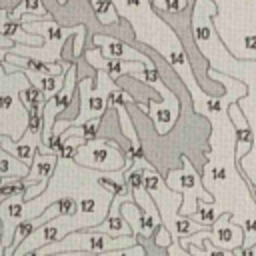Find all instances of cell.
<instances>
[{
	"label": "cell",
	"mask_w": 256,
	"mask_h": 256,
	"mask_svg": "<svg viewBox=\"0 0 256 256\" xmlns=\"http://www.w3.org/2000/svg\"><path fill=\"white\" fill-rule=\"evenodd\" d=\"M84 56H86V62H88L92 68L106 72L112 80H118V78H120V76H124V74L132 76V74H138V72H142L144 68H148V66H146V64H142V62L106 60V58H102V54H100V50H98V48L86 50V54H84Z\"/></svg>",
	"instance_id": "cell-13"
},
{
	"label": "cell",
	"mask_w": 256,
	"mask_h": 256,
	"mask_svg": "<svg viewBox=\"0 0 256 256\" xmlns=\"http://www.w3.org/2000/svg\"><path fill=\"white\" fill-rule=\"evenodd\" d=\"M24 76H26V80L34 86V88H38L40 92H42V96L48 100V98H52L60 88H62V84H64V74H58V76H38V74H30V72H22Z\"/></svg>",
	"instance_id": "cell-19"
},
{
	"label": "cell",
	"mask_w": 256,
	"mask_h": 256,
	"mask_svg": "<svg viewBox=\"0 0 256 256\" xmlns=\"http://www.w3.org/2000/svg\"><path fill=\"white\" fill-rule=\"evenodd\" d=\"M182 170H170L164 184L170 192H176L182 196V202L178 206V216H192L196 212V206H198V200L206 202V204H212L214 202V196L208 194L204 190V184H202V176L194 170L192 162L182 156Z\"/></svg>",
	"instance_id": "cell-4"
},
{
	"label": "cell",
	"mask_w": 256,
	"mask_h": 256,
	"mask_svg": "<svg viewBox=\"0 0 256 256\" xmlns=\"http://www.w3.org/2000/svg\"><path fill=\"white\" fill-rule=\"evenodd\" d=\"M56 2H58L60 6H66V4H68V0H56Z\"/></svg>",
	"instance_id": "cell-30"
},
{
	"label": "cell",
	"mask_w": 256,
	"mask_h": 256,
	"mask_svg": "<svg viewBox=\"0 0 256 256\" xmlns=\"http://www.w3.org/2000/svg\"><path fill=\"white\" fill-rule=\"evenodd\" d=\"M76 64H70L66 74H64V84L62 88L46 100L44 108H42V142L50 138V132H52V126L56 122V118H60L62 112H66L74 100V94H76Z\"/></svg>",
	"instance_id": "cell-7"
},
{
	"label": "cell",
	"mask_w": 256,
	"mask_h": 256,
	"mask_svg": "<svg viewBox=\"0 0 256 256\" xmlns=\"http://www.w3.org/2000/svg\"><path fill=\"white\" fill-rule=\"evenodd\" d=\"M186 252L190 256H234V252L230 250H222V248H216L214 244H210L208 236L202 240V246L196 248V246H186Z\"/></svg>",
	"instance_id": "cell-25"
},
{
	"label": "cell",
	"mask_w": 256,
	"mask_h": 256,
	"mask_svg": "<svg viewBox=\"0 0 256 256\" xmlns=\"http://www.w3.org/2000/svg\"><path fill=\"white\" fill-rule=\"evenodd\" d=\"M154 232H156V234H154V244H156V246H160V248H168V246L174 242L172 236H170V232H168V228H166L164 224H160Z\"/></svg>",
	"instance_id": "cell-28"
},
{
	"label": "cell",
	"mask_w": 256,
	"mask_h": 256,
	"mask_svg": "<svg viewBox=\"0 0 256 256\" xmlns=\"http://www.w3.org/2000/svg\"><path fill=\"white\" fill-rule=\"evenodd\" d=\"M120 214H122L124 222L128 224L136 244H142L144 240H148L154 234V230L162 224V218H160L156 204L148 206V208H140L134 202H122Z\"/></svg>",
	"instance_id": "cell-8"
},
{
	"label": "cell",
	"mask_w": 256,
	"mask_h": 256,
	"mask_svg": "<svg viewBox=\"0 0 256 256\" xmlns=\"http://www.w3.org/2000/svg\"><path fill=\"white\" fill-rule=\"evenodd\" d=\"M40 144H42V136H34L28 130H24V134L18 140H12L6 134H0V148L6 150L10 156H14L24 166L32 164V158H34Z\"/></svg>",
	"instance_id": "cell-14"
},
{
	"label": "cell",
	"mask_w": 256,
	"mask_h": 256,
	"mask_svg": "<svg viewBox=\"0 0 256 256\" xmlns=\"http://www.w3.org/2000/svg\"><path fill=\"white\" fill-rule=\"evenodd\" d=\"M114 88H116V82L102 70H98V74H96V88H94V78L78 80L76 90L80 94V106H78V114L74 118L66 120V128L80 126L82 122L92 120V118H102L104 112L108 110V104H106L108 92Z\"/></svg>",
	"instance_id": "cell-5"
},
{
	"label": "cell",
	"mask_w": 256,
	"mask_h": 256,
	"mask_svg": "<svg viewBox=\"0 0 256 256\" xmlns=\"http://www.w3.org/2000/svg\"><path fill=\"white\" fill-rule=\"evenodd\" d=\"M22 28L28 34L40 36L42 46L30 48V46L14 44L8 50V54L36 58V60H42V62H48V64H60L62 62V46H64L68 36H74V58H78L84 50V40H86V26L84 24L60 26L54 20H32V22H24Z\"/></svg>",
	"instance_id": "cell-1"
},
{
	"label": "cell",
	"mask_w": 256,
	"mask_h": 256,
	"mask_svg": "<svg viewBox=\"0 0 256 256\" xmlns=\"http://www.w3.org/2000/svg\"><path fill=\"white\" fill-rule=\"evenodd\" d=\"M10 16L18 22L22 16H34V20H52L42 0H20V4L10 10Z\"/></svg>",
	"instance_id": "cell-20"
},
{
	"label": "cell",
	"mask_w": 256,
	"mask_h": 256,
	"mask_svg": "<svg viewBox=\"0 0 256 256\" xmlns=\"http://www.w3.org/2000/svg\"><path fill=\"white\" fill-rule=\"evenodd\" d=\"M56 164H58V156L54 154H34L32 158V164L28 166V174H26V182L30 184H40L44 188H48V182L56 170Z\"/></svg>",
	"instance_id": "cell-17"
},
{
	"label": "cell",
	"mask_w": 256,
	"mask_h": 256,
	"mask_svg": "<svg viewBox=\"0 0 256 256\" xmlns=\"http://www.w3.org/2000/svg\"><path fill=\"white\" fill-rule=\"evenodd\" d=\"M74 162L94 172H118L124 170V152L116 140L96 138L76 150Z\"/></svg>",
	"instance_id": "cell-6"
},
{
	"label": "cell",
	"mask_w": 256,
	"mask_h": 256,
	"mask_svg": "<svg viewBox=\"0 0 256 256\" xmlns=\"http://www.w3.org/2000/svg\"><path fill=\"white\" fill-rule=\"evenodd\" d=\"M226 114L230 116V120L234 124V132H236V152H234V158H236V162H240L252 150L254 134H252V128L248 126V122H246L238 102H232L226 108Z\"/></svg>",
	"instance_id": "cell-15"
},
{
	"label": "cell",
	"mask_w": 256,
	"mask_h": 256,
	"mask_svg": "<svg viewBox=\"0 0 256 256\" xmlns=\"http://www.w3.org/2000/svg\"><path fill=\"white\" fill-rule=\"evenodd\" d=\"M152 4H154V8H158L162 12L176 14V12H182L188 6V0H152Z\"/></svg>",
	"instance_id": "cell-27"
},
{
	"label": "cell",
	"mask_w": 256,
	"mask_h": 256,
	"mask_svg": "<svg viewBox=\"0 0 256 256\" xmlns=\"http://www.w3.org/2000/svg\"><path fill=\"white\" fill-rule=\"evenodd\" d=\"M98 20L102 24H116L118 22V12L114 8V2L112 0H90Z\"/></svg>",
	"instance_id": "cell-24"
},
{
	"label": "cell",
	"mask_w": 256,
	"mask_h": 256,
	"mask_svg": "<svg viewBox=\"0 0 256 256\" xmlns=\"http://www.w3.org/2000/svg\"><path fill=\"white\" fill-rule=\"evenodd\" d=\"M100 122H102V118H92V120L82 122L80 126H70V128H66V130L60 134V138L66 140V138H70V136H76V138H82L84 142L96 140V138H98V132H100Z\"/></svg>",
	"instance_id": "cell-21"
},
{
	"label": "cell",
	"mask_w": 256,
	"mask_h": 256,
	"mask_svg": "<svg viewBox=\"0 0 256 256\" xmlns=\"http://www.w3.org/2000/svg\"><path fill=\"white\" fill-rule=\"evenodd\" d=\"M214 208H216V206H212V204H198V206H196V212H194L192 216H188V218H192L194 222H198V224L210 228V226L214 224V220L218 218Z\"/></svg>",
	"instance_id": "cell-26"
},
{
	"label": "cell",
	"mask_w": 256,
	"mask_h": 256,
	"mask_svg": "<svg viewBox=\"0 0 256 256\" xmlns=\"http://www.w3.org/2000/svg\"><path fill=\"white\" fill-rule=\"evenodd\" d=\"M122 202H132V194H124V196H112V204L106 212V218L92 226V228H84V230H92V232H100L106 234L110 238H120V236H132L128 224L124 222L122 214H120V204Z\"/></svg>",
	"instance_id": "cell-12"
},
{
	"label": "cell",
	"mask_w": 256,
	"mask_h": 256,
	"mask_svg": "<svg viewBox=\"0 0 256 256\" xmlns=\"http://www.w3.org/2000/svg\"><path fill=\"white\" fill-rule=\"evenodd\" d=\"M0 36L8 38L12 44L18 46H30V48L42 46V38L36 34H28L22 28V24L10 16V10H0Z\"/></svg>",
	"instance_id": "cell-16"
},
{
	"label": "cell",
	"mask_w": 256,
	"mask_h": 256,
	"mask_svg": "<svg viewBox=\"0 0 256 256\" xmlns=\"http://www.w3.org/2000/svg\"><path fill=\"white\" fill-rule=\"evenodd\" d=\"M136 240L134 236H120V238H110L100 232L92 230H74L66 234L64 238L50 242L42 248L36 250L38 256H50V254H62V252H82V254H106L114 250H124V248H134Z\"/></svg>",
	"instance_id": "cell-2"
},
{
	"label": "cell",
	"mask_w": 256,
	"mask_h": 256,
	"mask_svg": "<svg viewBox=\"0 0 256 256\" xmlns=\"http://www.w3.org/2000/svg\"><path fill=\"white\" fill-rule=\"evenodd\" d=\"M26 174H28V166H24L14 156H10L6 150L0 148V178H20V180H24Z\"/></svg>",
	"instance_id": "cell-22"
},
{
	"label": "cell",
	"mask_w": 256,
	"mask_h": 256,
	"mask_svg": "<svg viewBox=\"0 0 256 256\" xmlns=\"http://www.w3.org/2000/svg\"><path fill=\"white\" fill-rule=\"evenodd\" d=\"M132 78H134V80H140V82H144V84H148V86H152V88H156V90L160 92L162 102L148 100V104H146V114L154 120L156 132H158L160 136L168 134L170 128L176 124L178 114H180V100H178V96L162 82L160 72H158L156 66L144 68L142 72L132 74Z\"/></svg>",
	"instance_id": "cell-3"
},
{
	"label": "cell",
	"mask_w": 256,
	"mask_h": 256,
	"mask_svg": "<svg viewBox=\"0 0 256 256\" xmlns=\"http://www.w3.org/2000/svg\"><path fill=\"white\" fill-rule=\"evenodd\" d=\"M116 114H118V120H120V128H122V134L130 140V146L126 152H130L134 156V160H140L144 158V150H142V144H140V138H138V132L132 124V118L128 116L126 112V106H120V108H114Z\"/></svg>",
	"instance_id": "cell-18"
},
{
	"label": "cell",
	"mask_w": 256,
	"mask_h": 256,
	"mask_svg": "<svg viewBox=\"0 0 256 256\" xmlns=\"http://www.w3.org/2000/svg\"><path fill=\"white\" fill-rule=\"evenodd\" d=\"M6 54H8V50H6V48H0V62L4 60V56H6Z\"/></svg>",
	"instance_id": "cell-29"
},
{
	"label": "cell",
	"mask_w": 256,
	"mask_h": 256,
	"mask_svg": "<svg viewBox=\"0 0 256 256\" xmlns=\"http://www.w3.org/2000/svg\"><path fill=\"white\" fill-rule=\"evenodd\" d=\"M208 240H210V244H214L216 248L234 252L236 248H242L244 232H242V226H238V224L232 222V214H230V212H224V214H220V216L214 220V224L210 226Z\"/></svg>",
	"instance_id": "cell-11"
},
{
	"label": "cell",
	"mask_w": 256,
	"mask_h": 256,
	"mask_svg": "<svg viewBox=\"0 0 256 256\" xmlns=\"http://www.w3.org/2000/svg\"><path fill=\"white\" fill-rule=\"evenodd\" d=\"M4 74H16L18 70L22 72H30V74H38V76H58L64 74L70 66V62H60V64H48L36 58H28V56H16V54H6L4 60L0 62Z\"/></svg>",
	"instance_id": "cell-10"
},
{
	"label": "cell",
	"mask_w": 256,
	"mask_h": 256,
	"mask_svg": "<svg viewBox=\"0 0 256 256\" xmlns=\"http://www.w3.org/2000/svg\"><path fill=\"white\" fill-rule=\"evenodd\" d=\"M94 42V48L100 50L102 58L106 60H122V62H142L146 64L148 68L156 66L144 52H138L136 48H132L130 44L118 40V38H112V36H106V34H94L92 38Z\"/></svg>",
	"instance_id": "cell-9"
},
{
	"label": "cell",
	"mask_w": 256,
	"mask_h": 256,
	"mask_svg": "<svg viewBox=\"0 0 256 256\" xmlns=\"http://www.w3.org/2000/svg\"><path fill=\"white\" fill-rule=\"evenodd\" d=\"M18 100L22 104L24 110H30V108H44L46 104V98L42 96V92L38 88H34L32 84L24 86L20 92H18Z\"/></svg>",
	"instance_id": "cell-23"
}]
</instances>
